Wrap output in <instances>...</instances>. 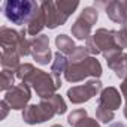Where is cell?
Returning <instances> with one entry per match:
<instances>
[{"mask_svg": "<svg viewBox=\"0 0 127 127\" xmlns=\"http://www.w3.org/2000/svg\"><path fill=\"white\" fill-rule=\"evenodd\" d=\"M15 75L21 82L30 85L34 90V93L39 99H49L51 96L57 94L55 91L60 90V87L63 85L61 78L52 76L48 72L36 69L32 63H24V64H21Z\"/></svg>", "mask_w": 127, "mask_h": 127, "instance_id": "obj_1", "label": "cell"}, {"mask_svg": "<svg viewBox=\"0 0 127 127\" xmlns=\"http://www.w3.org/2000/svg\"><path fill=\"white\" fill-rule=\"evenodd\" d=\"M40 3L33 0H8L2 5V11L5 17L17 26L29 24L33 14L39 9Z\"/></svg>", "mask_w": 127, "mask_h": 127, "instance_id": "obj_2", "label": "cell"}, {"mask_svg": "<svg viewBox=\"0 0 127 127\" xmlns=\"http://www.w3.org/2000/svg\"><path fill=\"white\" fill-rule=\"evenodd\" d=\"M103 73V69H102V64H100V61L90 55L88 58H85L84 61L81 63H76V64H69L66 72H64V79L67 82H81L84 81L85 78L91 76V78H96L99 79Z\"/></svg>", "mask_w": 127, "mask_h": 127, "instance_id": "obj_3", "label": "cell"}, {"mask_svg": "<svg viewBox=\"0 0 127 127\" xmlns=\"http://www.w3.org/2000/svg\"><path fill=\"white\" fill-rule=\"evenodd\" d=\"M27 30H15L11 27L3 26L0 29V45L2 49L8 51H15L21 57H27L30 54V39L26 37Z\"/></svg>", "mask_w": 127, "mask_h": 127, "instance_id": "obj_4", "label": "cell"}, {"mask_svg": "<svg viewBox=\"0 0 127 127\" xmlns=\"http://www.w3.org/2000/svg\"><path fill=\"white\" fill-rule=\"evenodd\" d=\"M115 30H108V29H97L96 33L91 34L90 39H87L85 48L88 49V52L96 57L97 54H106L109 51H115L120 49L117 42H115V36H114ZM123 51V49H120Z\"/></svg>", "mask_w": 127, "mask_h": 127, "instance_id": "obj_5", "label": "cell"}, {"mask_svg": "<svg viewBox=\"0 0 127 127\" xmlns=\"http://www.w3.org/2000/svg\"><path fill=\"white\" fill-rule=\"evenodd\" d=\"M99 20V11L94 6H87L82 9L79 17L75 20V23L70 27L72 36H75L78 40H87L91 37L93 26Z\"/></svg>", "mask_w": 127, "mask_h": 127, "instance_id": "obj_6", "label": "cell"}, {"mask_svg": "<svg viewBox=\"0 0 127 127\" xmlns=\"http://www.w3.org/2000/svg\"><path fill=\"white\" fill-rule=\"evenodd\" d=\"M102 90H103L102 81L96 79V78H91L90 81H87L82 85H75V87L69 88L67 93H66V96H67V99H69L70 103L81 105V103H85V102L91 100L97 94H100Z\"/></svg>", "mask_w": 127, "mask_h": 127, "instance_id": "obj_7", "label": "cell"}, {"mask_svg": "<svg viewBox=\"0 0 127 127\" xmlns=\"http://www.w3.org/2000/svg\"><path fill=\"white\" fill-rule=\"evenodd\" d=\"M54 115H57L55 109L48 99H40V102L37 105L32 103L23 111V120H24V123H27L30 126L45 123V121L51 120Z\"/></svg>", "mask_w": 127, "mask_h": 127, "instance_id": "obj_8", "label": "cell"}, {"mask_svg": "<svg viewBox=\"0 0 127 127\" xmlns=\"http://www.w3.org/2000/svg\"><path fill=\"white\" fill-rule=\"evenodd\" d=\"M32 99V90L30 85L21 82L17 84L15 87H12L9 91L5 93L3 100L11 106V109L14 111H24L29 106V102Z\"/></svg>", "mask_w": 127, "mask_h": 127, "instance_id": "obj_9", "label": "cell"}, {"mask_svg": "<svg viewBox=\"0 0 127 127\" xmlns=\"http://www.w3.org/2000/svg\"><path fill=\"white\" fill-rule=\"evenodd\" d=\"M30 55L40 66H46L52 60V52L49 48V37L46 34H39L30 39Z\"/></svg>", "mask_w": 127, "mask_h": 127, "instance_id": "obj_10", "label": "cell"}, {"mask_svg": "<svg viewBox=\"0 0 127 127\" xmlns=\"http://www.w3.org/2000/svg\"><path fill=\"white\" fill-rule=\"evenodd\" d=\"M108 67L115 73L117 78L120 79H127V54H124L120 49L115 51H109L106 54H103Z\"/></svg>", "mask_w": 127, "mask_h": 127, "instance_id": "obj_11", "label": "cell"}, {"mask_svg": "<svg viewBox=\"0 0 127 127\" xmlns=\"http://www.w3.org/2000/svg\"><path fill=\"white\" fill-rule=\"evenodd\" d=\"M97 105L109 109V111H117L121 106V94L115 87H106L102 90L99 94V102Z\"/></svg>", "mask_w": 127, "mask_h": 127, "instance_id": "obj_12", "label": "cell"}, {"mask_svg": "<svg viewBox=\"0 0 127 127\" xmlns=\"http://www.w3.org/2000/svg\"><path fill=\"white\" fill-rule=\"evenodd\" d=\"M105 12L108 15V18L117 24H124L127 21V14H126V9H124V5H123V0H112V2H108L106 3V8H105Z\"/></svg>", "mask_w": 127, "mask_h": 127, "instance_id": "obj_13", "label": "cell"}, {"mask_svg": "<svg viewBox=\"0 0 127 127\" xmlns=\"http://www.w3.org/2000/svg\"><path fill=\"white\" fill-rule=\"evenodd\" d=\"M42 11L45 12V18H46V27L49 30L57 29L58 26H63L61 18L58 15V11L55 8V2H49V0H45V2L40 3Z\"/></svg>", "mask_w": 127, "mask_h": 127, "instance_id": "obj_14", "label": "cell"}, {"mask_svg": "<svg viewBox=\"0 0 127 127\" xmlns=\"http://www.w3.org/2000/svg\"><path fill=\"white\" fill-rule=\"evenodd\" d=\"M46 27V18H45V12L42 11V8L39 6V9L33 14V17L30 18V21H29V24H27V27H26V30H27V34H30V36H39V34H42L40 32L43 30Z\"/></svg>", "mask_w": 127, "mask_h": 127, "instance_id": "obj_15", "label": "cell"}, {"mask_svg": "<svg viewBox=\"0 0 127 127\" xmlns=\"http://www.w3.org/2000/svg\"><path fill=\"white\" fill-rule=\"evenodd\" d=\"M21 55L15 51H8V49H2V57H0V64H2L3 69L11 70L14 73H17V70L21 66L20 61Z\"/></svg>", "mask_w": 127, "mask_h": 127, "instance_id": "obj_16", "label": "cell"}, {"mask_svg": "<svg viewBox=\"0 0 127 127\" xmlns=\"http://www.w3.org/2000/svg\"><path fill=\"white\" fill-rule=\"evenodd\" d=\"M67 66H69V58L57 51L54 54V60L51 63V75L57 76V78H61V75H64Z\"/></svg>", "mask_w": 127, "mask_h": 127, "instance_id": "obj_17", "label": "cell"}, {"mask_svg": "<svg viewBox=\"0 0 127 127\" xmlns=\"http://www.w3.org/2000/svg\"><path fill=\"white\" fill-rule=\"evenodd\" d=\"M55 46L58 49V52H61L63 55H70L75 49H76V45L73 42V39L67 34H58L55 36Z\"/></svg>", "mask_w": 127, "mask_h": 127, "instance_id": "obj_18", "label": "cell"}, {"mask_svg": "<svg viewBox=\"0 0 127 127\" xmlns=\"http://www.w3.org/2000/svg\"><path fill=\"white\" fill-rule=\"evenodd\" d=\"M55 6H57V11L60 14V18L63 21V24H64L69 17L78 9L79 6V2H67V0H60V2H55Z\"/></svg>", "mask_w": 127, "mask_h": 127, "instance_id": "obj_19", "label": "cell"}, {"mask_svg": "<svg viewBox=\"0 0 127 127\" xmlns=\"http://www.w3.org/2000/svg\"><path fill=\"white\" fill-rule=\"evenodd\" d=\"M15 73L14 72H11V70H6V69H3L2 72H0V90L2 91H9L12 87H15L17 84H15Z\"/></svg>", "mask_w": 127, "mask_h": 127, "instance_id": "obj_20", "label": "cell"}, {"mask_svg": "<svg viewBox=\"0 0 127 127\" xmlns=\"http://www.w3.org/2000/svg\"><path fill=\"white\" fill-rule=\"evenodd\" d=\"M91 54L88 52V49L85 46H76V49L67 57L69 58V64H76V63H81L84 61L85 58H88Z\"/></svg>", "mask_w": 127, "mask_h": 127, "instance_id": "obj_21", "label": "cell"}, {"mask_svg": "<svg viewBox=\"0 0 127 127\" xmlns=\"http://www.w3.org/2000/svg\"><path fill=\"white\" fill-rule=\"evenodd\" d=\"M114 118H115L114 111H109V109H106V108H103L100 105L96 106V120L97 121H100L103 124H109V123H112Z\"/></svg>", "mask_w": 127, "mask_h": 127, "instance_id": "obj_22", "label": "cell"}, {"mask_svg": "<svg viewBox=\"0 0 127 127\" xmlns=\"http://www.w3.org/2000/svg\"><path fill=\"white\" fill-rule=\"evenodd\" d=\"M48 100H49V102H51V105L54 106V109H55V114H57V115H63V114H66V111H67V105H66L64 99H63V96H60V94H54V96H51Z\"/></svg>", "mask_w": 127, "mask_h": 127, "instance_id": "obj_23", "label": "cell"}, {"mask_svg": "<svg viewBox=\"0 0 127 127\" xmlns=\"http://www.w3.org/2000/svg\"><path fill=\"white\" fill-rule=\"evenodd\" d=\"M114 36H115V42H117V45H118L120 49L127 48V21L121 26L120 30L114 32Z\"/></svg>", "mask_w": 127, "mask_h": 127, "instance_id": "obj_24", "label": "cell"}, {"mask_svg": "<svg viewBox=\"0 0 127 127\" xmlns=\"http://www.w3.org/2000/svg\"><path fill=\"white\" fill-rule=\"evenodd\" d=\"M88 115H87V111L82 108V109H75V111H72L69 115H67V123L72 126V127H75V126H78L82 120H85Z\"/></svg>", "mask_w": 127, "mask_h": 127, "instance_id": "obj_25", "label": "cell"}, {"mask_svg": "<svg viewBox=\"0 0 127 127\" xmlns=\"http://www.w3.org/2000/svg\"><path fill=\"white\" fill-rule=\"evenodd\" d=\"M75 127H100V124H99V121L96 120V118H91V117H87L85 120H82L78 126H75Z\"/></svg>", "mask_w": 127, "mask_h": 127, "instance_id": "obj_26", "label": "cell"}, {"mask_svg": "<svg viewBox=\"0 0 127 127\" xmlns=\"http://www.w3.org/2000/svg\"><path fill=\"white\" fill-rule=\"evenodd\" d=\"M0 109H2V114H0V120H5V118L8 117L9 111H11V106H9L5 100H2V102H0Z\"/></svg>", "mask_w": 127, "mask_h": 127, "instance_id": "obj_27", "label": "cell"}, {"mask_svg": "<svg viewBox=\"0 0 127 127\" xmlns=\"http://www.w3.org/2000/svg\"><path fill=\"white\" fill-rule=\"evenodd\" d=\"M120 90H121V96H124L126 102H127V79H124L120 85Z\"/></svg>", "mask_w": 127, "mask_h": 127, "instance_id": "obj_28", "label": "cell"}, {"mask_svg": "<svg viewBox=\"0 0 127 127\" xmlns=\"http://www.w3.org/2000/svg\"><path fill=\"white\" fill-rule=\"evenodd\" d=\"M111 127H127L126 124H123V123H114Z\"/></svg>", "mask_w": 127, "mask_h": 127, "instance_id": "obj_29", "label": "cell"}, {"mask_svg": "<svg viewBox=\"0 0 127 127\" xmlns=\"http://www.w3.org/2000/svg\"><path fill=\"white\" fill-rule=\"evenodd\" d=\"M123 112H124V117H126V120H127V102H126V105H124V109H123Z\"/></svg>", "mask_w": 127, "mask_h": 127, "instance_id": "obj_30", "label": "cell"}, {"mask_svg": "<svg viewBox=\"0 0 127 127\" xmlns=\"http://www.w3.org/2000/svg\"><path fill=\"white\" fill-rule=\"evenodd\" d=\"M51 127H63V126H61V124H52Z\"/></svg>", "mask_w": 127, "mask_h": 127, "instance_id": "obj_31", "label": "cell"}]
</instances>
